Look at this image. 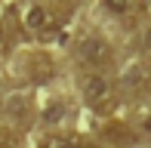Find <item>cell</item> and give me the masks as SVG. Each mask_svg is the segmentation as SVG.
<instances>
[{"instance_id": "obj_1", "label": "cell", "mask_w": 151, "mask_h": 148, "mask_svg": "<svg viewBox=\"0 0 151 148\" xmlns=\"http://www.w3.org/2000/svg\"><path fill=\"white\" fill-rule=\"evenodd\" d=\"M77 59L83 65H90V68H102V65L111 62V46L102 37H83L77 43Z\"/></svg>"}, {"instance_id": "obj_2", "label": "cell", "mask_w": 151, "mask_h": 148, "mask_svg": "<svg viewBox=\"0 0 151 148\" xmlns=\"http://www.w3.org/2000/svg\"><path fill=\"white\" fill-rule=\"evenodd\" d=\"M83 99H86V105H93V108H102V105H108V99H111V93H114V86H111V80L105 77V74H86L83 77Z\"/></svg>"}, {"instance_id": "obj_3", "label": "cell", "mask_w": 151, "mask_h": 148, "mask_svg": "<svg viewBox=\"0 0 151 148\" xmlns=\"http://www.w3.org/2000/svg\"><path fill=\"white\" fill-rule=\"evenodd\" d=\"M25 31H31V34H50V31L59 28V19L52 16V9H46V6H31L28 12H25Z\"/></svg>"}, {"instance_id": "obj_4", "label": "cell", "mask_w": 151, "mask_h": 148, "mask_svg": "<svg viewBox=\"0 0 151 148\" xmlns=\"http://www.w3.org/2000/svg\"><path fill=\"white\" fill-rule=\"evenodd\" d=\"M6 117H12V120H19V124H22V120H28V114H31V99L28 96H9L6 99Z\"/></svg>"}, {"instance_id": "obj_5", "label": "cell", "mask_w": 151, "mask_h": 148, "mask_svg": "<svg viewBox=\"0 0 151 148\" xmlns=\"http://www.w3.org/2000/svg\"><path fill=\"white\" fill-rule=\"evenodd\" d=\"M31 77L37 80V83L50 80V77H52V59H46L43 52H40V56H34V59H31Z\"/></svg>"}, {"instance_id": "obj_6", "label": "cell", "mask_w": 151, "mask_h": 148, "mask_svg": "<svg viewBox=\"0 0 151 148\" xmlns=\"http://www.w3.org/2000/svg\"><path fill=\"white\" fill-rule=\"evenodd\" d=\"M40 148H80L77 139H68V136H46Z\"/></svg>"}, {"instance_id": "obj_7", "label": "cell", "mask_w": 151, "mask_h": 148, "mask_svg": "<svg viewBox=\"0 0 151 148\" xmlns=\"http://www.w3.org/2000/svg\"><path fill=\"white\" fill-rule=\"evenodd\" d=\"M142 80H145V74H142V71L133 65V68H129V71L120 77V86H127V90H136V86H142Z\"/></svg>"}, {"instance_id": "obj_8", "label": "cell", "mask_w": 151, "mask_h": 148, "mask_svg": "<svg viewBox=\"0 0 151 148\" xmlns=\"http://www.w3.org/2000/svg\"><path fill=\"white\" fill-rule=\"evenodd\" d=\"M62 117H65V105H62V102L46 105V111H43V124H62Z\"/></svg>"}, {"instance_id": "obj_9", "label": "cell", "mask_w": 151, "mask_h": 148, "mask_svg": "<svg viewBox=\"0 0 151 148\" xmlns=\"http://www.w3.org/2000/svg\"><path fill=\"white\" fill-rule=\"evenodd\" d=\"M0 31L6 34V40H12V34H16V31H22V25H16V9H9V12L3 16V22H0Z\"/></svg>"}, {"instance_id": "obj_10", "label": "cell", "mask_w": 151, "mask_h": 148, "mask_svg": "<svg viewBox=\"0 0 151 148\" xmlns=\"http://www.w3.org/2000/svg\"><path fill=\"white\" fill-rule=\"evenodd\" d=\"M102 3H105V9L114 12V16H127L129 6H133V0H102Z\"/></svg>"}, {"instance_id": "obj_11", "label": "cell", "mask_w": 151, "mask_h": 148, "mask_svg": "<svg viewBox=\"0 0 151 148\" xmlns=\"http://www.w3.org/2000/svg\"><path fill=\"white\" fill-rule=\"evenodd\" d=\"M0 148H19V136L9 133V130H3L0 133Z\"/></svg>"}, {"instance_id": "obj_12", "label": "cell", "mask_w": 151, "mask_h": 148, "mask_svg": "<svg viewBox=\"0 0 151 148\" xmlns=\"http://www.w3.org/2000/svg\"><path fill=\"white\" fill-rule=\"evenodd\" d=\"M142 50L151 52V25H145V31H142Z\"/></svg>"}, {"instance_id": "obj_13", "label": "cell", "mask_w": 151, "mask_h": 148, "mask_svg": "<svg viewBox=\"0 0 151 148\" xmlns=\"http://www.w3.org/2000/svg\"><path fill=\"white\" fill-rule=\"evenodd\" d=\"M145 133H151V114H145Z\"/></svg>"}]
</instances>
